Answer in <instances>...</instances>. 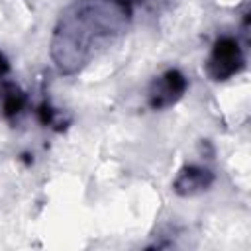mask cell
Here are the masks:
<instances>
[{
  "label": "cell",
  "mask_w": 251,
  "mask_h": 251,
  "mask_svg": "<svg viewBox=\"0 0 251 251\" xmlns=\"http://www.w3.org/2000/svg\"><path fill=\"white\" fill-rule=\"evenodd\" d=\"M131 22L127 0H76L59 18L51 37V59L63 75H75L94 53Z\"/></svg>",
  "instance_id": "cell-1"
},
{
  "label": "cell",
  "mask_w": 251,
  "mask_h": 251,
  "mask_svg": "<svg viewBox=\"0 0 251 251\" xmlns=\"http://www.w3.org/2000/svg\"><path fill=\"white\" fill-rule=\"evenodd\" d=\"M243 67V53L233 37H222L214 43V49L206 63V73L212 80H227Z\"/></svg>",
  "instance_id": "cell-2"
},
{
  "label": "cell",
  "mask_w": 251,
  "mask_h": 251,
  "mask_svg": "<svg viewBox=\"0 0 251 251\" xmlns=\"http://www.w3.org/2000/svg\"><path fill=\"white\" fill-rule=\"evenodd\" d=\"M188 86L186 76L178 69H169L157 76L147 90V104L153 110H165L176 104Z\"/></svg>",
  "instance_id": "cell-3"
},
{
  "label": "cell",
  "mask_w": 251,
  "mask_h": 251,
  "mask_svg": "<svg viewBox=\"0 0 251 251\" xmlns=\"http://www.w3.org/2000/svg\"><path fill=\"white\" fill-rule=\"evenodd\" d=\"M214 182V173L210 169L204 167H196V165H188L184 167L178 176L173 182V190L180 196H194L202 190H208Z\"/></svg>",
  "instance_id": "cell-4"
},
{
  "label": "cell",
  "mask_w": 251,
  "mask_h": 251,
  "mask_svg": "<svg viewBox=\"0 0 251 251\" xmlns=\"http://www.w3.org/2000/svg\"><path fill=\"white\" fill-rule=\"evenodd\" d=\"M25 106V94L14 84V82H2L0 84V108L6 118L18 116Z\"/></svg>",
  "instance_id": "cell-5"
},
{
  "label": "cell",
  "mask_w": 251,
  "mask_h": 251,
  "mask_svg": "<svg viewBox=\"0 0 251 251\" xmlns=\"http://www.w3.org/2000/svg\"><path fill=\"white\" fill-rule=\"evenodd\" d=\"M8 69H10V65H8V61H6V57L0 53V76H4L6 73H8Z\"/></svg>",
  "instance_id": "cell-6"
}]
</instances>
